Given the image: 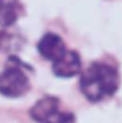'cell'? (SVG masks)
<instances>
[{"label": "cell", "mask_w": 122, "mask_h": 123, "mask_svg": "<svg viewBox=\"0 0 122 123\" xmlns=\"http://www.w3.org/2000/svg\"><path fill=\"white\" fill-rule=\"evenodd\" d=\"M1 41H2V38H1V34H0V44H1Z\"/></svg>", "instance_id": "obj_8"}, {"label": "cell", "mask_w": 122, "mask_h": 123, "mask_svg": "<svg viewBox=\"0 0 122 123\" xmlns=\"http://www.w3.org/2000/svg\"><path fill=\"white\" fill-rule=\"evenodd\" d=\"M53 72L61 78H71L81 70V60L77 52L67 51L53 62Z\"/></svg>", "instance_id": "obj_4"}, {"label": "cell", "mask_w": 122, "mask_h": 123, "mask_svg": "<svg viewBox=\"0 0 122 123\" xmlns=\"http://www.w3.org/2000/svg\"><path fill=\"white\" fill-rule=\"evenodd\" d=\"M42 123H76V118L71 112L58 110Z\"/></svg>", "instance_id": "obj_7"}, {"label": "cell", "mask_w": 122, "mask_h": 123, "mask_svg": "<svg viewBox=\"0 0 122 123\" xmlns=\"http://www.w3.org/2000/svg\"><path fill=\"white\" fill-rule=\"evenodd\" d=\"M58 108H60V100L57 98L53 96H45L40 98L31 107L29 115L32 120L38 123H42L53 113L58 111Z\"/></svg>", "instance_id": "obj_5"}, {"label": "cell", "mask_w": 122, "mask_h": 123, "mask_svg": "<svg viewBox=\"0 0 122 123\" xmlns=\"http://www.w3.org/2000/svg\"><path fill=\"white\" fill-rule=\"evenodd\" d=\"M22 10L18 0H0V26L13 25L21 16Z\"/></svg>", "instance_id": "obj_6"}, {"label": "cell", "mask_w": 122, "mask_h": 123, "mask_svg": "<svg viewBox=\"0 0 122 123\" xmlns=\"http://www.w3.org/2000/svg\"><path fill=\"white\" fill-rule=\"evenodd\" d=\"M38 52L43 58L55 62L66 52L64 40L62 37L54 32H48L43 35L37 45Z\"/></svg>", "instance_id": "obj_3"}, {"label": "cell", "mask_w": 122, "mask_h": 123, "mask_svg": "<svg viewBox=\"0 0 122 123\" xmlns=\"http://www.w3.org/2000/svg\"><path fill=\"white\" fill-rule=\"evenodd\" d=\"M120 76L114 66L106 63H92L81 74L80 90L86 99L97 103L109 98L118 91Z\"/></svg>", "instance_id": "obj_1"}, {"label": "cell", "mask_w": 122, "mask_h": 123, "mask_svg": "<svg viewBox=\"0 0 122 123\" xmlns=\"http://www.w3.org/2000/svg\"><path fill=\"white\" fill-rule=\"evenodd\" d=\"M30 89L27 74L15 62L6 67L0 74V93L10 98L25 95Z\"/></svg>", "instance_id": "obj_2"}]
</instances>
